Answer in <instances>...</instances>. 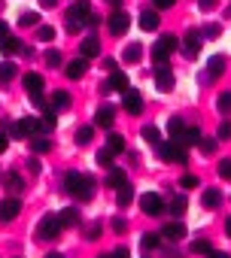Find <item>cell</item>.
I'll use <instances>...</instances> for the list:
<instances>
[{"label": "cell", "instance_id": "31", "mask_svg": "<svg viewBox=\"0 0 231 258\" xmlns=\"http://www.w3.org/2000/svg\"><path fill=\"white\" fill-rule=\"evenodd\" d=\"M16 73H19V67H16L13 61H4V64H0V82H10Z\"/></svg>", "mask_w": 231, "mask_h": 258}, {"label": "cell", "instance_id": "47", "mask_svg": "<svg viewBox=\"0 0 231 258\" xmlns=\"http://www.w3.org/2000/svg\"><path fill=\"white\" fill-rule=\"evenodd\" d=\"M219 176L222 179H231V158H222L219 161Z\"/></svg>", "mask_w": 231, "mask_h": 258}, {"label": "cell", "instance_id": "12", "mask_svg": "<svg viewBox=\"0 0 231 258\" xmlns=\"http://www.w3.org/2000/svg\"><path fill=\"white\" fill-rule=\"evenodd\" d=\"M201 40H204V37H201L198 31H189L186 40H183V55H186V58H198V52H201Z\"/></svg>", "mask_w": 231, "mask_h": 258}, {"label": "cell", "instance_id": "1", "mask_svg": "<svg viewBox=\"0 0 231 258\" xmlns=\"http://www.w3.org/2000/svg\"><path fill=\"white\" fill-rule=\"evenodd\" d=\"M64 188H67L73 198H79V201H91V198H94V179L85 176V173H76V170H70V173L64 176Z\"/></svg>", "mask_w": 231, "mask_h": 258}, {"label": "cell", "instance_id": "41", "mask_svg": "<svg viewBox=\"0 0 231 258\" xmlns=\"http://www.w3.org/2000/svg\"><path fill=\"white\" fill-rule=\"evenodd\" d=\"M180 188H186V191H189V188H198V176H195V173H183V176H180Z\"/></svg>", "mask_w": 231, "mask_h": 258}, {"label": "cell", "instance_id": "43", "mask_svg": "<svg viewBox=\"0 0 231 258\" xmlns=\"http://www.w3.org/2000/svg\"><path fill=\"white\" fill-rule=\"evenodd\" d=\"M94 158H97V164H100V167H112V152H109V149H100Z\"/></svg>", "mask_w": 231, "mask_h": 258}, {"label": "cell", "instance_id": "46", "mask_svg": "<svg viewBox=\"0 0 231 258\" xmlns=\"http://www.w3.org/2000/svg\"><path fill=\"white\" fill-rule=\"evenodd\" d=\"M192 249H195V252H201V255H210V252H213V246H210L207 240H195V243H192Z\"/></svg>", "mask_w": 231, "mask_h": 258}, {"label": "cell", "instance_id": "38", "mask_svg": "<svg viewBox=\"0 0 231 258\" xmlns=\"http://www.w3.org/2000/svg\"><path fill=\"white\" fill-rule=\"evenodd\" d=\"M186 207H189V201H186V198H174L167 210H170L174 216H183V213H186Z\"/></svg>", "mask_w": 231, "mask_h": 258}, {"label": "cell", "instance_id": "28", "mask_svg": "<svg viewBox=\"0 0 231 258\" xmlns=\"http://www.w3.org/2000/svg\"><path fill=\"white\" fill-rule=\"evenodd\" d=\"M70 100H73V97H70L67 91H55V94H52V109H67Z\"/></svg>", "mask_w": 231, "mask_h": 258}, {"label": "cell", "instance_id": "57", "mask_svg": "<svg viewBox=\"0 0 231 258\" xmlns=\"http://www.w3.org/2000/svg\"><path fill=\"white\" fill-rule=\"evenodd\" d=\"M55 4H58V0H40V7H46V10H52Z\"/></svg>", "mask_w": 231, "mask_h": 258}, {"label": "cell", "instance_id": "26", "mask_svg": "<svg viewBox=\"0 0 231 258\" xmlns=\"http://www.w3.org/2000/svg\"><path fill=\"white\" fill-rule=\"evenodd\" d=\"M140 28L143 31H158V13H140Z\"/></svg>", "mask_w": 231, "mask_h": 258}, {"label": "cell", "instance_id": "8", "mask_svg": "<svg viewBox=\"0 0 231 258\" xmlns=\"http://www.w3.org/2000/svg\"><path fill=\"white\" fill-rule=\"evenodd\" d=\"M140 210H143L146 216H161V210H164V201H161V195H155V191H146V195H140Z\"/></svg>", "mask_w": 231, "mask_h": 258}, {"label": "cell", "instance_id": "42", "mask_svg": "<svg viewBox=\"0 0 231 258\" xmlns=\"http://www.w3.org/2000/svg\"><path fill=\"white\" fill-rule=\"evenodd\" d=\"M19 25H22V28H34V25H40V16H37V13H25V16L19 19Z\"/></svg>", "mask_w": 231, "mask_h": 258}, {"label": "cell", "instance_id": "19", "mask_svg": "<svg viewBox=\"0 0 231 258\" xmlns=\"http://www.w3.org/2000/svg\"><path fill=\"white\" fill-rule=\"evenodd\" d=\"M140 58H143V46H140V43L125 46V52H122V61H125V64H140Z\"/></svg>", "mask_w": 231, "mask_h": 258}, {"label": "cell", "instance_id": "48", "mask_svg": "<svg viewBox=\"0 0 231 258\" xmlns=\"http://www.w3.org/2000/svg\"><path fill=\"white\" fill-rule=\"evenodd\" d=\"M219 140H231V121H222L219 124Z\"/></svg>", "mask_w": 231, "mask_h": 258}, {"label": "cell", "instance_id": "29", "mask_svg": "<svg viewBox=\"0 0 231 258\" xmlns=\"http://www.w3.org/2000/svg\"><path fill=\"white\" fill-rule=\"evenodd\" d=\"M49 149H52V143H49L46 137H34V140H31V152H34V155H46Z\"/></svg>", "mask_w": 231, "mask_h": 258}, {"label": "cell", "instance_id": "9", "mask_svg": "<svg viewBox=\"0 0 231 258\" xmlns=\"http://www.w3.org/2000/svg\"><path fill=\"white\" fill-rule=\"evenodd\" d=\"M22 213V201L19 198H4L0 201V222H13Z\"/></svg>", "mask_w": 231, "mask_h": 258}, {"label": "cell", "instance_id": "3", "mask_svg": "<svg viewBox=\"0 0 231 258\" xmlns=\"http://www.w3.org/2000/svg\"><path fill=\"white\" fill-rule=\"evenodd\" d=\"M7 131H10V137L25 140V137H31V134H40L43 124H40V118H19V121H10Z\"/></svg>", "mask_w": 231, "mask_h": 258}, {"label": "cell", "instance_id": "39", "mask_svg": "<svg viewBox=\"0 0 231 258\" xmlns=\"http://www.w3.org/2000/svg\"><path fill=\"white\" fill-rule=\"evenodd\" d=\"M158 137H161V131H158L155 124H146V127H143V140H146V143H158Z\"/></svg>", "mask_w": 231, "mask_h": 258}, {"label": "cell", "instance_id": "32", "mask_svg": "<svg viewBox=\"0 0 231 258\" xmlns=\"http://www.w3.org/2000/svg\"><path fill=\"white\" fill-rule=\"evenodd\" d=\"M37 40H40V43H52V40H55V28H52V25H40V28H37Z\"/></svg>", "mask_w": 231, "mask_h": 258}, {"label": "cell", "instance_id": "2", "mask_svg": "<svg viewBox=\"0 0 231 258\" xmlns=\"http://www.w3.org/2000/svg\"><path fill=\"white\" fill-rule=\"evenodd\" d=\"M88 16H91V4L88 0H76V4L67 10V31L76 34V31L88 28Z\"/></svg>", "mask_w": 231, "mask_h": 258}, {"label": "cell", "instance_id": "20", "mask_svg": "<svg viewBox=\"0 0 231 258\" xmlns=\"http://www.w3.org/2000/svg\"><path fill=\"white\" fill-rule=\"evenodd\" d=\"M85 70H88V61H85V58L67 61V76H70V79H82V76H85Z\"/></svg>", "mask_w": 231, "mask_h": 258}, {"label": "cell", "instance_id": "17", "mask_svg": "<svg viewBox=\"0 0 231 258\" xmlns=\"http://www.w3.org/2000/svg\"><path fill=\"white\" fill-rule=\"evenodd\" d=\"M161 237H164V240H183V237H186V225H183V222H167V225L161 228Z\"/></svg>", "mask_w": 231, "mask_h": 258}, {"label": "cell", "instance_id": "6", "mask_svg": "<svg viewBox=\"0 0 231 258\" xmlns=\"http://www.w3.org/2000/svg\"><path fill=\"white\" fill-rule=\"evenodd\" d=\"M58 234H61V222H58V216H43L40 225H37V237H40V240H55Z\"/></svg>", "mask_w": 231, "mask_h": 258}, {"label": "cell", "instance_id": "7", "mask_svg": "<svg viewBox=\"0 0 231 258\" xmlns=\"http://www.w3.org/2000/svg\"><path fill=\"white\" fill-rule=\"evenodd\" d=\"M106 28H109V34H112V37H122V34L131 28V16H128V13H122V10H116V13L109 16Z\"/></svg>", "mask_w": 231, "mask_h": 258}, {"label": "cell", "instance_id": "24", "mask_svg": "<svg viewBox=\"0 0 231 258\" xmlns=\"http://www.w3.org/2000/svg\"><path fill=\"white\" fill-rule=\"evenodd\" d=\"M0 52H4V55L22 52V40H19V37H4V40H0Z\"/></svg>", "mask_w": 231, "mask_h": 258}, {"label": "cell", "instance_id": "59", "mask_svg": "<svg viewBox=\"0 0 231 258\" xmlns=\"http://www.w3.org/2000/svg\"><path fill=\"white\" fill-rule=\"evenodd\" d=\"M210 258H228L225 252H210Z\"/></svg>", "mask_w": 231, "mask_h": 258}, {"label": "cell", "instance_id": "30", "mask_svg": "<svg viewBox=\"0 0 231 258\" xmlns=\"http://www.w3.org/2000/svg\"><path fill=\"white\" fill-rule=\"evenodd\" d=\"M180 143H183V146H198V143H201V131H198V127H186V134H183Z\"/></svg>", "mask_w": 231, "mask_h": 258}, {"label": "cell", "instance_id": "33", "mask_svg": "<svg viewBox=\"0 0 231 258\" xmlns=\"http://www.w3.org/2000/svg\"><path fill=\"white\" fill-rule=\"evenodd\" d=\"M131 201H134V188H131V182H125L119 188V207H128Z\"/></svg>", "mask_w": 231, "mask_h": 258}, {"label": "cell", "instance_id": "49", "mask_svg": "<svg viewBox=\"0 0 231 258\" xmlns=\"http://www.w3.org/2000/svg\"><path fill=\"white\" fill-rule=\"evenodd\" d=\"M152 4H155V10H170L177 0H152Z\"/></svg>", "mask_w": 231, "mask_h": 258}, {"label": "cell", "instance_id": "23", "mask_svg": "<svg viewBox=\"0 0 231 258\" xmlns=\"http://www.w3.org/2000/svg\"><path fill=\"white\" fill-rule=\"evenodd\" d=\"M58 222H61V228H73V225H79V213L73 207H67V210L58 213Z\"/></svg>", "mask_w": 231, "mask_h": 258}, {"label": "cell", "instance_id": "15", "mask_svg": "<svg viewBox=\"0 0 231 258\" xmlns=\"http://www.w3.org/2000/svg\"><path fill=\"white\" fill-rule=\"evenodd\" d=\"M112 121H116V109H112V106H100L97 115H94V124H97V127H106V131H109Z\"/></svg>", "mask_w": 231, "mask_h": 258}, {"label": "cell", "instance_id": "11", "mask_svg": "<svg viewBox=\"0 0 231 258\" xmlns=\"http://www.w3.org/2000/svg\"><path fill=\"white\" fill-rule=\"evenodd\" d=\"M122 106H125L131 115H137V112L143 109V94H140L137 88H128V91L122 94Z\"/></svg>", "mask_w": 231, "mask_h": 258}, {"label": "cell", "instance_id": "40", "mask_svg": "<svg viewBox=\"0 0 231 258\" xmlns=\"http://www.w3.org/2000/svg\"><path fill=\"white\" fill-rule=\"evenodd\" d=\"M22 185H25V182H22L19 173H7V188H10V191H22Z\"/></svg>", "mask_w": 231, "mask_h": 258}, {"label": "cell", "instance_id": "45", "mask_svg": "<svg viewBox=\"0 0 231 258\" xmlns=\"http://www.w3.org/2000/svg\"><path fill=\"white\" fill-rule=\"evenodd\" d=\"M219 34H222V28H219V25H207V28L201 31V37H207V40H216Z\"/></svg>", "mask_w": 231, "mask_h": 258}, {"label": "cell", "instance_id": "52", "mask_svg": "<svg viewBox=\"0 0 231 258\" xmlns=\"http://www.w3.org/2000/svg\"><path fill=\"white\" fill-rule=\"evenodd\" d=\"M125 228H128V225H125V219H112V231H119V234H122Z\"/></svg>", "mask_w": 231, "mask_h": 258}, {"label": "cell", "instance_id": "25", "mask_svg": "<svg viewBox=\"0 0 231 258\" xmlns=\"http://www.w3.org/2000/svg\"><path fill=\"white\" fill-rule=\"evenodd\" d=\"M106 149H109L112 155L125 152V137H122V134H109V137H106Z\"/></svg>", "mask_w": 231, "mask_h": 258}, {"label": "cell", "instance_id": "4", "mask_svg": "<svg viewBox=\"0 0 231 258\" xmlns=\"http://www.w3.org/2000/svg\"><path fill=\"white\" fill-rule=\"evenodd\" d=\"M174 49H177V37H174V34L158 37L155 46H152V61H155V64H167V58H170Z\"/></svg>", "mask_w": 231, "mask_h": 258}, {"label": "cell", "instance_id": "14", "mask_svg": "<svg viewBox=\"0 0 231 258\" xmlns=\"http://www.w3.org/2000/svg\"><path fill=\"white\" fill-rule=\"evenodd\" d=\"M79 52H82V58L88 61V58H94V55H100V40L91 34V37H85L82 43H79Z\"/></svg>", "mask_w": 231, "mask_h": 258}, {"label": "cell", "instance_id": "60", "mask_svg": "<svg viewBox=\"0 0 231 258\" xmlns=\"http://www.w3.org/2000/svg\"><path fill=\"white\" fill-rule=\"evenodd\" d=\"M46 258H64V255H61V252H49Z\"/></svg>", "mask_w": 231, "mask_h": 258}, {"label": "cell", "instance_id": "56", "mask_svg": "<svg viewBox=\"0 0 231 258\" xmlns=\"http://www.w3.org/2000/svg\"><path fill=\"white\" fill-rule=\"evenodd\" d=\"M103 67H106V70L112 73V70H116V58H103Z\"/></svg>", "mask_w": 231, "mask_h": 258}, {"label": "cell", "instance_id": "13", "mask_svg": "<svg viewBox=\"0 0 231 258\" xmlns=\"http://www.w3.org/2000/svg\"><path fill=\"white\" fill-rule=\"evenodd\" d=\"M103 88H106V91H122V94H125V91H128V76H125L122 70H112Z\"/></svg>", "mask_w": 231, "mask_h": 258}, {"label": "cell", "instance_id": "27", "mask_svg": "<svg viewBox=\"0 0 231 258\" xmlns=\"http://www.w3.org/2000/svg\"><path fill=\"white\" fill-rule=\"evenodd\" d=\"M207 73H210L213 79H219V76L225 73V58H222V55H216V58H210V64H207Z\"/></svg>", "mask_w": 231, "mask_h": 258}, {"label": "cell", "instance_id": "54", "mask_svg": "<svg viewBox=\"0 0 231 258\" xmlns=\"http://www.w3.org/2000/svg\"><path fill=\"white\" fill-rule=\"evenodd\" d=\"M112 258H131V255H128V249L122 246V249H116V252H112Z\"/></svg>", "mask_w": 231, "mask_h": 258}, {"label": "cell", "instance_id": "5", "mask_svg": "<svg viewBox=\"0 0 231 258\" xmlns=\"http://www.w3.org/2000/svg\"><path fill=\"white\" fill-rule=\"evenodd\" d=\"M158 155H161L164 161H177V164H183V161L189 158V152H186V149H183V143H177V140L158 143Z\"/></svg>", "mask_w": 231, "mask_h": 258}, {"label": "cell", "instance_id": "44", "mask_svg": "<svg viewBox=\"0 0 231 258\" xmlns=\"http://www.w3.org/2000/svg\"><path fill=\"white\" fill-rule=\"evenodd\" d=\"M46 64H49V67H61V52H58V49H49V52H46Z\"/></svg>", "mask_w": 231, "mask_h": 258}, {"label": "cell", "instance_id": "10", "mask_svg": "<svg viewBox=\"0 0 231 258\" xmlns=\"http://www.w3.org/2000/svg\"><path fill=\"white\" fill-rule=\"evenodd\" d=\"M155 85H158V91H174V70L167 64L155 67Z\"/></svg>", "mask_w": 231, "mask_h": 258}, {"label": "cell", "instance_id": "51", "mask_svg": "<svg viewBox=\"0 0 231 258\" xmlns=\"http://www.w3.org/2000/svg\"><path fill=\"white\" fill-rule=\"evenodd\" d=\"M198 7H201V10H204V13H210V10H213V7H216V0H198Z\"/></svg>", "mask_w": 231, "mask_h": 258}, {"label": "cell", "instance_id": "18", "mask_svg": "<svg viewBox=\"0 0 231 258\" xmlns=\"http://www.w3.org/2000/svg\"><path fill=\"white\" fill-rule=\"evenodd\" d=\"M125 182H128V176H125L122 167H109V173H106V185L109 188H122Z\"/></svg>", "mask_w": 231, "mask_h": 258}, {"label": "cell", "instance_id": "55", "mask_svg": "<svg viewBox=\"0 0 231 258\" xmlns=\"http://www.w3.org/2000/svg\"><path fill=\"white\" fill-rule=\"evenodd\" d=\"M7 146H10V140H7V134H0V155L7 152Z\"/></svg>", "mask_w": 231, "mask_h": 258}, {"label": "cell", "instance_id": "16", "mask_svg": "<svg viewBox=\"0 0 231 258\" xmlns=\"http://www.w3.org/2000/svg\"><path fill=\"white\" fill-rule=\"evenodd\" d=\"M25 88H28V94L31 97H37V94H43V76L40 73H25Z\"/></svg>", "mask_w": 231, "mask_h": 258}, {"label": "cell", "instance_id": "37", "mask_svg": "<svg viewBox=\"0 0 231 258\" xmlns=\"http://www.w3.org/2000/svg\"><path fill=\"white\" fill-rule=\"evenodd\" d=\"M198 146H201V152H204V155H213V152H216V146H219V140H213V137H201V143H198Z\"/></svg>", "mask_w": 231, "mask_h": 258}, {"label": "cell", "instance_id": "36", "mask_svg": "<svg viewBox=\"0 0 231 258\" xmlns=\"http://www.w3.org/2000/svg\"><path fill=\"white\" fill-rule=\"evenodd\" d=\"M216 106H219V112H222V115H228V112H231V91H222V94H219V100H216Z\"/></svg>", "mask_w": 231, "mask_h": 258}, {"label": "cell", "instance_id": "62", "mask_svg": "<svg viewBox=\"0 0 231 258\" xmlns=\"http://www.w3.org/2000/svg\"><path fill=\"white\" fill-rule=\"evenodd\" d=\"M100 258H112V252H106V255H100Z\"/></svg>", "mask_w": 231, "mask_h": 258}, {"label": "cell", "instance_id": "50", "mask_svg": "<svg viewBox=\"0 0 231 258\" xmlns=\"http://www.w3.org/2000/svg\"><path fill=\"white\" fill-rule=\"evenodd\" d=\"M85 237H88V240H97V237H100V225H91V228L85 231Z\"/></svg>", "mask_w": 231, "mask_h": 258}, {"label": "cell", "instance_id": "53", "mask_svg": "<svg viewBox=\"0 0 231 258\" xmlns=\"http://www.w3.org/2000/svg\"><path fill=\"white\" fill-rule=\"evenodd\" d=\"M4 37H10V25H7L4 19H0V40H4Z\"/></svg>", "mask_w": 231, "mask_h": 258}, {"label": "cell", "instance_id": "35", "mask_svg": "<svg viewBox=\"0 0 231 258\" xmlns=\"http://www.w3.org/2000/svg\"><path fill=\"white\" fill-rule=\"evenodd\" d=\"M158 243H161V234H143L140 237V246L143 249H158Z\"/></svg>", "mask_w": 231, "mask_h": 258}, {"label": "cell", "instance_id": "34", "mask_svg": "<svg viewBox=\"0 0 231 258\" xmlns=\"http://www.w3.org/2000/svg\"><path fill=\"white\" fill-rule=\"evenodd\" d=\"M91 137H94L91 124H85V127H79V131H76V143H79V146H88V143H91Z\"/></svg>", "mask_w": 231, "mask_h": 258}, {"label": "cell", "instance_id": "21", "mask_svg": "<svg viewBox=\"0 0 231 258\" xmlns=\"http://www.w3.org/2000/svg\"><path fill=\"white\" fill-rule=\"evenodd\" d=\"M167 131H170V140H177V143H180V140H183V134H186V121H183L180 115H174V118L167 121Z\"/></svg>", "mask_w": 231, "mask_h": 258}, {"label": "cell", "instance_id": "58", "mask_svg": "<svg viewBox=\"0 0 231 258\" xmlns=\"http://www.w3.org/2000/svg\"><path fill=\"white\" fill-rule=\"evenodd\" d=\"M225 234H228V237H231V216H228V219H225Z\"/></svg>", "mask_w": 231, "mask_h": 258}, {"label": "cell", "instance_id": "22", "mask_svg": "<svg viewBox=\"0 0 231 258\" xmlns=\"http://www.w3.org/2000/svg\"><path fill=\"white\" fill-rule=\"evenodd\" d=\"M201 204H204L207 210H216V207L222 204V191H219V188H207L204 198H201Z\"/></svg>", "mask_w": 231, "mask_h": 258}, {"label": "cell", "instance_id": "61", "mask_svg": "<svg viewBox=\"0 0 231 258\" xmlns=\"http://www.w3.org/2000/svg\"><path fill=\"white\" fill-rule=\"evenodd\" d=\"M109 4H112V7H122V0H109Z\"/></svg>", "mask_w": 231, "mask_h": 258}]
</instances>
